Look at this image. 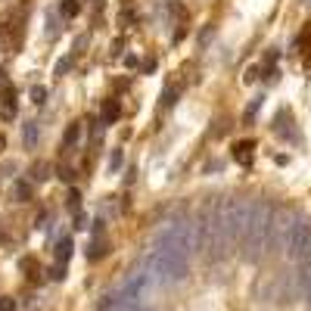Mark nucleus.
Listing matches in <instances>:
<instances>
[{
  "label": "nucleus",
  "instance_id": "f257e3e1",
  "mask_svg": "<svg viewBox=\"0 0 311 311\" xmlns=\"http://www.w3.org/2000/svg\"><path fill=\"white\" fill-rule=\"evenodd\" d=\"M274 205L268 199H258L252 202V212H249V221L243 230V249H246V258L255 261L261 252H268V237H271V224H274Z\"/></svg>",
  "mask_w": 311,
  "mask_h": 311
},
{
  "label": "nucleus",
  "instance_id": "f03ea898",
  "mask_svg": "<svg viewBox=\"0 0 311 311\" xmlns=\"http://www.w3.org/2000/svg\"><path fill=\"white\" fill-rule=\"evenodd\" d=\"M283 249H286V255L299 264L311 258V221L305 215H293L286 240H283Z\"/></svg>",
  "mask_w": 311,
  "mask_h": 311
},
{
  "label": "nucleus",
  "instance_id": "7ed1b4c3",
  "mask_svg": "<svg viewBox=\"0 0 311 311\" xmlns=\"http://www.w3.org/2000/svg\"><path fill=\"white\" fill-rule=\"evenodd\" d=\"M149 290H153V277H149V271H137V274H128V280L122 283L119 299H128V302H143Z\"/></svg>",
  "mask_w": 311,
  "mask_h": 311
},
{
  "label": "nucleus",
  "instance_id": "20e7f679",
  "mask_svg": "<svg viewBox=\"0 0 311 311\" xmlns=\"http://www.w3.org/2000/svg\"><path fill=\"white\" fill-rule=\"evenodd\" d=\"M234 159H237L243 168H249L252 159H255V140H237V143H234Z\"/></svg>",
  "mask_w": 311,
  "mask_h": 311
},
{
  "label": "nucleus",
  "instance_id": "39448f33",
  "mask_svg": "<svg viewBox=\"0 0 311 311\" xmlns=\"http://www.w3.org/2000/svg\"><path fill=\"white\" fill-rule=\"evenodd\" d=\"M119 115H122L119 100H103V109H100V119H103V124H115V122H119Z\"/></svg>",
  "mask_w": 311,
  "mask_h": 311
},
{
  "label": "nucleus",
  "instance_id": "423d86ee",
  "mask_svg": "<svg viewBox=\"0 0 311 311\" xmlns=\"http://www.w3.org/2000/svg\"><path fill=\"white\" fill-rule=\"evenodd\" d=\"M3 119H16V90L13 87H3Z\"/></svg>",
  "mask_w": 311,
  "mask_h": 311
},
{
  "label": "nucleus",
  "instance_id": "0eeeda50",
  "mask_svg": "<svg viewBox=\"0 0 311 311\" xmlns=\"http://www.w3.org/2000/svg\"><path fill=\"white\" fill-rule=\"evenodd\" d=\"M78 140H81V122H72V124L65 128V134H62V143H65V146H75Z\"/></svg>",
  "mask_w": 311,
  "mask_h": 311
},
{
  "label": "nucleus",
  "instance_id": "6e6552de",
  "mask_svg": "<svg viewBox=\"0 0 311 311\" xmlns=\"http://www.w3.org/2000/svg\"><path fill=\"white\" fill-rule=\"evenodd\" d=\"M112 311H149L143 302H128V299H119V293H115V305Z\"/></svg>",
  "mask_w": 311,
  "mask_h": 311
},
{
  "label": "nucleus",
  "instance_id": "1a4fd4ad",
  "mask_svg": "<svg viewBox=\"0 0 311 311\" xmlns=\"http://www.w3.org/2000/svg\"><path fill=\"white\" fill-rule=\"evenodd\" d=\"M13 196H16V202H28V199H31V184H28V181H16Z\"/></svg>",
  "mask_w": 311,
  "mask_h": 311
},
{
  "label": "nucleus",
  "instance_id": "9d476101",
  "mask_svg": "<svg viewBox=\"0 0 311 311\" xmlns=\"http://www.w3.org/2000/svg\"><path fill=\"white\" fill-rule=\"evenodd\" d=\"M56 258H60V264H65L68 258H72V240H68V237L60 240V246H56Z\"/></svg>",
  "mask_w": 311,
  "mask_h": 311
},
{
  "label": "nucleus",
  "instance_id": "9b49d317",
  "mask_svg": "<svg viewBox=\"0 0 311 311\" xmlns=\"http://www.w3.org/2000/svg\"><path fill=\"white\" fill-rule=\"evenodd\" d=\"M106 252H109L106 243H103V240H94V243H90V249H87V258H90V261H97L100 255H106Z\"/></svg>",
  "mask_w": 311,
  "mask_h": 311
},
{
  "label": "nucleus",
  "instance_id": "f8f14e48",
  "mask_svg": "<svg viewBox=\"0 0 311 311\" xmlns=\"http://www.w3.org/2000/svg\"><path fill=\"white\" fill-rule=\"evenodd\" d=\"M78 9H81V3H78V0H62V3H60V13H62L65 19L78 16Z\"/></svg>",
  "mask_w": 311,
  "mask_h": 311
},
{
  "label": "nucleus",
  "instance_id": "ddd939ff",
  "mask_svg": "<svg viewBox=\"0 0 311 311\" xmlns=\"http://www.w3.org/2000/svg\"><path fill=\"white\" fill-rule=\"evenodd\" d=\"M22 140H25L28 146L38 143V124H34V122H28V124H25V131H22Z\"/></svg>",
  "mask_w": 311,
  "mask_h": 311
},
{
  "label": "nucleus",
  "instance_id": "4468645a",
  "mask_svg": "<svg viewBox=\"0 0 311 311\" xmlns=\"http://www.w3.org/2000/svg\"><path fill=\"white\" fill-rule=\"evenodd\" d=\"M47 171H50V165L47 162H34V168H31V175H34V181H47L50 175H47Z\"/></svg>",
  "mask_w": 311,
  "mask_h": 311
},
{
  "label": "nucleus",
  "instance_id": "2eb2a0df",
  "mask_svg": "<svg viewBox=\"0 0 311 311\" xmlns=\"http://www.w3.org/2000/svg\"><path fill=\"white\" fill-rule=\"evenodd\" d=\"M68 209H72V212H81V193H78V190H68Z\"/></svg>",
  "mask_w": 311,
  "mask_h": 311
},
{
  "label": "nucleus",
  "instance_id": "dca6fc26",
  "mask_svg": "<svg viewBox=\"0 0 311 311\" xmlns=\"http://www.w3.org/2000/svg\"><path fill=\"white\" fill-rule=\"evenodd\" d=\"M112 305H115V293H106V296L97 302V311H112Z\"/></svg>",
  "mask_w": 311,
  "mask_h": 311
},
{
  "label": "nucleus",
  "instance_id": "f3484780",
  "mask_svg": "<svg viewBox=\"0 0 311 311\" xmlns=\"http://www.w3.org/2000/svg\"><path fill=\"white\" fill-rule=\"evenodd\" d=\"M31 100H34V103H38V106H41V103H44V100H47V87H41V84H34V87H31Z\"/></svg>",
  "mask_w": 311,
  "mask_h": 311
},
{
  "label": "nucleus",
  "instance_id": "a211bd4d",
  "mask_svg": "<svg viewBox=\"0 0 311 311\" xmlns=\"http://www.w3.org/2000/svg\"><path fill=\"white\" fill-rule=\"evenodd\" d=\"M109 168H112V171H119V168H122V149H115V153H112V159H109Z\"/></svg>",
  "mask_w": 311,
  "mask_h": 311
},
{
  "label": "nucleus",
  "instance_id": "6ab92c4d",
  "mask_svg": "<svg viewBox=\"0 0 311 311\" xmlns=\"http://www.w3.org/2000/svg\"><path fill=\"white\" fill-rule=\"evenodd\" d=\"M68 68H72V60L65 56V60H60V62H56V75H65Z\"/></svg>",
  "mask_w": 311,
  "mask_h": 311
},
{
  "label": "nucleus",
  "instance_id": "aec40b11",
  "mask_svg": "<svg viewBox=\"0 0 311 311\" xmlns=\"http://www.w3.org/2000/svg\"><path fill=\"white\" fill-rule=\"evenodd\" d=\"M171 103H175V87H165V94H162V106H171Z\"/></svg>",
  "mask_w": 311,
  "mask_h": 311
},
{
  "label": "nucleus",
  "instance_id": "412c9836",
  "mask_svg": "<svg viewBox=\"0 0 311 311\" xmlns=\"http://www.w3.org/2000/svg\"><path fill=\"white\" fill-rule=\"evenodd\" d=\"M0 311H16V302L9 296H3V299H0Z\"/></svg>",
  "mask_w": 311,
  "mask_h": 311
},
{
  "label": "nucleus",
  "instance_id": "4be33fe9",
  "mask_svg": "<svg viewBox=\"0 0 311 311\" xmlns=\"http://www.w3.org/2000/svg\"><path fill=\"white\" fill-rule=\"evenodd\" d=\"M258 106H261V97L249 103V109H246V122H249V119H252V115H255V112H258Z\"/></svg>",
  "mask_w": 311,
  "mask_h": 311
},
{
  "label": "nucleus",
  "instance_id": "5701e85b",
  "mask_svg": "<svg viewBox=\"0 0 311 311\" xmlns=\"http://www.w3.org/2000/svg\"><path fill=\"white\" fill-rule=\"evenodd\" d=\"M50 277H53V280H62V277H65V268H62V264H56V268H50Z\"/></svg>",
  "mask_w": 311,
  "mask_h": 311
},
{
  "label": "nucleus",
  "instance_id": "b1692460",
  "mask_svg": "<svg viewBox=\"0 0 311 311\" xmlns=\"http://www.w3.org/2000/svg\"><path fill=\"white\" fill-rule=\"evenodd\" d=\"M258 72H261V68H258V65H252V68H246V81L252 84V81H255V78H258Z\"/></svg>",
  "mask_w": 311,
  "mask_h": 311
},
{
  "label": "nucleus",
  "instance_id": "393cba45",
  "mask_svg": "<svg viewBox=\"0 0 311 311\" xmlns=\"http://www.w3.org/2000/svg\"><path fill=\"white\" fill-rule=\"evenodd\" d=\"M124 65H128V68H134V65H140V60H137L134 53H128V56H124Z\"/></svg>",
  "mask_w": 311,
  "mask_h": 311
},
{
  "label": "nucleus",
  "instance_id": "a878e982",
  "mask_svg": "<svg viewBox=\"0 0 311 311\" xmlns=\"http://www.w3.org/2000/svg\"><path fill=\"white\" fill-rule=\"evenodd\" d=\"M60 178H62V181H72V178H75V171H72V168H62V171H60Z\"/></svg>",
  "mask_w": 311,
  "mask_h": 311
},
{
  "label": "nucleus",
  "instance_id": "bb28decb",
  "mask_svg": "<svg viewBox=\"0 0 311 311\" xmlns=\"http://www.w3.org/2000/svg\"><path fill=\"white\" fill-rule=\"evenodd\" d=\"M6 146V140H3V134H0V149H3Z\"/></svg>",
  "mask_w": 311,
  "mask_h": 311
},
{
  "label": "nucleus",
  "instance_id": "cd10ccee",
  "mask_svg": "<svg viewBox=\"0 0 311 311\" xmlns=\"http://www.w3.org/2000/svg\"><path fill=\"white\" fill-rule=\"evenodd\" d=\"M308 3H311V0H308Z\"/></svg>",
  "mask_w": 311,
  "mask_h": 311
}]
</instances>
